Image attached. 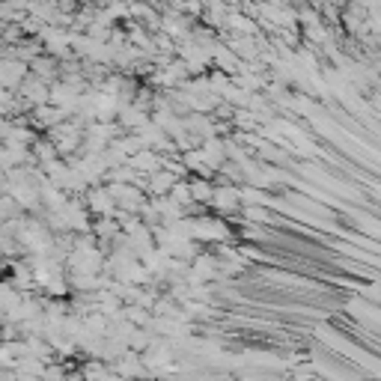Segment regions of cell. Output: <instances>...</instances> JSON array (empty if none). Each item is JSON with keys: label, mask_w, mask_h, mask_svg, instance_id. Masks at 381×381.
Instances as JSON below:
<instances>
[{"label": "cell", "mask_w": 381, "mask_h": 381, "mask_svg": "<svg viewBox=\"0 0 381 381\" xmlns=\"http://www.w3.org/2000/svg\"><path fill=\"white\" fill-rule=\"evenodd\" d=\"M211 206H215L218 211H235L238 206H242V200H238V188L235 185L215 188V194H211Z\"/></svg>", "instance_id": "cell-3"}, {"label": "cell", "mask_w": 381, "mask_h": 381, "mask_svg": "<svg viewBox=\"0 0 381 381\" xmlns=\"http://www.w3.org/2000/svg\"><path fill=\"white\" fill-rule=\"evenodd\" d=\"M87 203H90V209L95 211V215H102V218H114L117 215V203H114V197L107 194V188L90 191L87 194Z\"/></svg>", "instance_id": "cell-1"}, {"label": "cell", "mask_w": 381, "mask_h": 381, "mask_svg": "<svg viewBox=\"0 0 381 381\" xmlns=\"http://www.w3.org/2000/svg\"><path fill=\"white\" fill-rule=\"evenodd\" d=\"M188 191H191V203H211V194H215V188H211L206 179L191 182Z\"/></svg>", "instance_id": "cell-4"}, {"label": "cell", "mask_w": 381, "mask_h": 381, "mask_svg": "<svg viewBox=\"0 0 381 381\" xmlns=\"http://www.w3.org/2000/svg\"><path fill=\"white\" fill-rule=\"evenodd\" d=\"M173 185H176V176L170 170H164V167H161V170H155V173H149V179H146V188H149L152 197H167Z\"/></svg>", "instance_id": "cell-2"}]
</instances>
